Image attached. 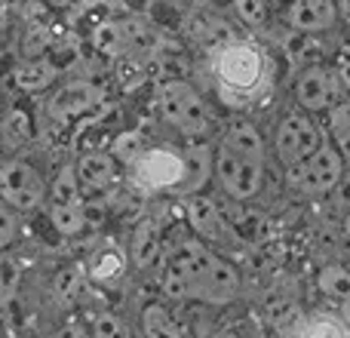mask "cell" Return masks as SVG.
Returning a JSON list of instances; mask_svg holds the SVG:
<instances>
[{
    "instance_id": "6da1fadb",
    "label": "cell",
    "mask_w": 350,
    "mask_h": 338,
    "mask_svg": "<svg viewBox=\"0 0 350 338\" xmlns=\"http://www.w3.org/2000/svg\"><path fill=\"white\" fill-rule=\"evenodd\" d=\"M160 283L170 298L187 302H230L240 289V274L230 261L215 255L200 237H181L175 246L163 249Z\"/></svg>"
},
{
    "instance_id": "7a4b0ae2",
    "label": "cell",
    "mask_w": 350,
    "mask_h": 338,
    "mask_svg": "<svg viewBox=\"0 0 350 338\" xmlns=\"http://www.w3.org/2000/svg\"><path fill=\"white\" fill-rule=\"evenodd\" d=\"M212 172V154L206 148L151 145L126 166L129 185L151 194H187L206 185Z\"/></svg>"
},
{
    "instance_id": "3957f363",
    "label": "cell",
    "mask_w": 350,
    "mask_h": 338,
    "mask_svg": "<svg viewBox=\"0 0 350 338\" xmlns=\"http://www.w3.org/2000/svg\"><path fill=\"white\" fill-rule=\"evenodd\" d=\"M212 74L221 99L234 108H246L261 99L273 80V68L265 49L246 40H234L218 49L212 59Z\"/></svg>"
},
{
    "instance_id": "277c9868",
    "label": "cell",
    "mask_w": 350,
    "mask_h": 338,
    "mask_svg": "<svg viewBox=\"0 0 350 338\" xmlns=\"http://www.w3.org/2000/svg\"><path fill=\"white\" fill-rule=\"evenodd\" d=\"M157 108H160V117L185 135H206L212 127L209 105L185 80H166V83H160Z\"/></svg>"
},
{
    "instance_id": "5b68a950",
    "label": "cell",
    "mask_w": 350,
    "mask_h": 338,
    "mask_svg": "<svg viewBox=\"0 0 350 338\" xmlns=\"http://www.w3.org/2000/svg\"><path fill=\"white\" fill-rule=\"evenodd\" d=\"M46 191H49V222H53V228L62 237L80 234L86 228V203H83V187L77 181L74 164L62 166Z\"/></svg>"
},
{
    "instance_id": "8992f818",
    "label": "cell",
    "mask_w": 350,
    "mask_h": 338,
    "mask_svg": "<svg viewBox=\"0 0 350 338\" xmlns=\"http://www.w3.org/2000/svg\"><path fill=\"white\" fill-rule=\"evenodd\" d=\"M341 175H345V160L335 151V145L326 142L308 160L286 169V181L298 194H329L332 187H338Z\"/></svg>"
},
{
    "instance_id": "52a82bcc",
    "label": "cell",
    "mask_w": 350,
    "mask_h": 338,
    "mask_svg": "<svg viewBox=\"0 0 350 338\" xmlns=\"http://www.w3.org/2000/svg\"><path fill=\"white\" fill-rule=\"evenodd\" d=\"M212 172H215L218 185L224 187V194L234 200H252L265 185V166L240 157V154L228 151L221 145L212 154Z\"/></svg>"
},
{
    "instance_id": "ba28073f",
    "label": "cell",
    "mask_w": 350,
    "mask_h": 338,
    "mask_svg": "<svg viewBox=\"0 0 350 338\" xmlns=\"http://www.w3.org/2000/svg\"><path fill=\"white\" fill-rule=\"evenodd\" d=\"M0 197L10 209L31 212L43 203L46 197V185H43L40 172L25 160H10L0 169Z\"/></svg>"
},
{
    "instance_id": "9c48e42d",
    "label": "cell",
    "mask_w": 350,
    "mask_h": 338,
    "mask_svg": "<svg viewBox=\"0 0 350 338\" xmlns=\"http://www.w3.org/2000/svg\"><path fill=\"white\" fill-rule=\"evenodd\" d=\"M320 145H323V135L308 114L295 111V114L283 117V123L277 127V157L286 169L308 160L314 151H320Z\"/></svg>"
},
{
    "instance_id": "30bf717a",
    "label": "cell",
    "mask_w": 350,
    "mask_h": 338,
    "mask_svg": "<svg viewBox=\"0 0 350 338\" xmlns=\"http://www.w3.org/2000/svg\"><path fill=\"white\" fill-rule=\"evenodd\" d=\"M102 102H105V90L96 86L92 80H68L65 86H59L53 92L46 111L55 120H71V117H80L86 111L98 108Z\"/></svg>"
},
{
    "instance_id": "8fae6325",
    "label": "cell",
    "mask_w": 350,
    "mask_h": 338,
    "mask_svg": "<svg viewBox=\"0 0 350 338\" xmlns=\"http://www.w3.org/2000/svg\"><path fill=\"white\" fill-rule=\"evenodd\" d=\"M338 83L326 65H308L295 80V102L304 111H326L332 108Z\"/></svg>"
},
{
    "instance_id": "7c38bea8",
    "label": "cell",
    "mask_w": 350,
    "mask_h": 338,
    "mask_svg": "<svg viewBox=\"0 0 350 338\" xmlns=\"http://www.w3.org/2000/svg\"><path fill=\"white\" fill-rule=\"evenodd\" d=\"M286 22H289L298 34L329 31L338 22V6H335V0H289Z\"/></svg>"
},
{
    "instance_id": "4fadbf2b",
    "label": "cell",
    "mask_w": 350,
    "mask_h": 338,
    "mask_svg": "<svg viewBox=\"0 0 350 338\" xmlns=\"http://www.w3.org/2000/svg\"><path fill=\"white\" fill-rule=\"evenodd\" d=\"M187 222H191L193 234H197L203 243L206 240L221 243V240H230V237H234L224 212L218 209L209 197H193L191 203H187Z\"/></svg>"
},
{
    "instance_id": "5bb4252c",
    "label": "cell",
    "mask_w": 350,
    "mask_h": 338,
    "mask_svg": "<svg viewBox=\"0 0 350 338\" xmlns=\"http://www.w3.org/2000/svg\"><path fill=\"white\" fill-rule=\"evenodd\" d=\"M77 169V181L83 191H105L114 185L117 179V160L108 151H90L74 164Z\"/></svg>"
},
{
    "instance_id": "9a60e30c",
    "label": "cell",
    "mask_w": 350,
    "mask_h": 338,
    "mask_svg": "<svg viewBox=\"0 0 350 338\" xmlns=\"http://www.w3.org/2000/svg\"><path fill=\"white\" fill-rule=\"evenodd\" d=\"M129 255H133L135 268L160 265V259H163V228H160L157 218H145V222L133 231Z\"/></svg>"
},
{
    "instance_id": "2e32d148",
    "label": "cell",
    "mask_w": 350,
    "mask_h": 338,
    "mask_svg": "<svg viewBox=\"0 0 350 338\" xmlns=\"http://www.w3.org/2000/svg\"><path fill=\"white\" fill-rule=\"evenodd\" d=\"M221 148H228V151L240 154L246 160H255V164H265V139H261V133L249 120L230 123L221 133Z\"/></svg>"
},
{
    "instance_id": "e0dca14e",
    "label": "cell",
    "mask_w": 350,
    "mask_h": 338,
    "mask_svg": "<svg viewBox=\"0 0 350 338\" xmlns=\"http://www.w3.org/2000/svg\"><path fill=\"white\" fill-rule=\"evenodd\" d=\"M123 274H126V255H123L117 246L98 249V252L90 259V268H86V277L96 280V283H102V286L120 283Z\"/></svg>"
},
{
    "instance_id": "ac0fdd59",
    "label": "cell",
    "mask_w": 350,
    "mask_h": 338,
    "mask_svg": "<svg viewBox=\"0 0 350 338\" xmlns=\"http://www.w3.org/2000/svg\"><path fill=\"white\" fill-rule=\"evenodd\" d=\"M12 80L22 92H43L46 86H53L55 80V65L49 59H25L22 65H16L12 71Z\"/></svg>"
},
{
    "instance_id": "d6986e66",
    "label": "cell",
    "mask_w": 350,
    "mask_h": 338,
    "mask_svg": "<svg viewBox=\"0 0 350 338\" xmlns=\"http://www.w3.org/2000/svg\"><path fill=\"white\" fill-rule=\"evenodd\" d=\"M86 280L90 277H86L83 268H77V265L62 268L53 277V298L59 304H77V298L83 296V289H86Z\"/></svg>"
},
{
    "instance_id": "ffe728a7",
    "label": "cell",
    "mask_w": 350,
    "mask_h": 338,
    "mask_svg": "<svg viewBox=\"0 0 350 338\" xmlns=\"http://www.w3.org/2000/svg\"><path fill=\"white\" fill-rule=\"evenodd\" d=\"M142 335L145 338H181V329L163 304H148L142 311Z\"/></svg>"
},
{
    "instance_id": "44dd1931",
    "label": "cell",
    "mask_w": 350,
    "mask_h": 338,
    "mask_svg": "<svg viewBox=\"0 0 350 338\" xmlns=\"http://www.w3.org/2000/svg\"><path fill=\"white\" fill-rule=\"evenodd\" d=\"M317 286H320V292L329 298L332 304H345L350 298V268H341V265H329L320 271V277H317Z\"/></svg>"
},
{
    "instance_id": "7402d4cb",
    "label": "cell",
    "mask_w": 350,
    "mask_h": 338,
    "mask_svg": "<svg viewBox=\"0 0 350 338\" xmlns=\"http://www.w3.org/2000/svg\"><path fill=\"white\" fill-rule=\"evenodd\" d=\"M0 135L10 148H22L34 139V127H31V117L22 108H12L0 117Z\"/></svg>"
},
{
    "instance_id": "603a6c76",
    "label": "cell",
    "mask_w": 350,
    "mask_h": 338,
    "mask_svg": "<svg viewBox=\"0 0 350 338\" xmlns=\"http://www.w3.org/2000/svg\"><path fill=\"white\" fill-rule=\"evenodd\" d=\"M329 133L332 145L341 154V160L350 164V102H338L329 108Z\"/></svg>"
},
{
    "instance_id": "cb8c5ba5",
    "label": "cell",
    "mask_w": 350,
    "mask_h": 338,
    "mask_svg": "<svg viewBox=\"0 0 350 338\" xmlns=\"http://www.w3.org/2000/svg\"><path fill=\"white\" fill-rule=\"evenodd\" d=\"M126 53L117 59L114 71H117V80H120L123 90H135V86H142L148 80V68H145V59H142V55H135V53L126 55Z\"/></svg>"
},
{
    "instance_id": "d4e9b609",
    "label": "cell",
    "mask_w": 350,
    "mask_h": 338,
    "mask_svg": "<svg viewBox=\"0 0 350 338\" xmlns=\"http://www.w3.org/2000/svg\"><path fill=\"white\" fill-rule=\"evenodd\" d=\"M298 338H350V329L338 317H317L298 333Z\"/></svg>"
},
{
    "instance_id": "484cf974",
    "label": "cell",
    "mask_w": 350,
    "mask_h": 338,
    "mask_svg": "<svg viewBox=\"0 0 350 338\" xmlns=\"http://www.w3.org/2000/svg\"><path fill=\"white\" fill-rule=\"evenodd\" d=\"M96 47L102 49L105 55L111 59H120L126 53V43H123V34H120V25L117 22H105L96 28Z\"/></svg>"
},
{
    "instance_id": "4316f807",
    "label": "cell",
    "mask_w": 350,
    "mask_h": 338,
    "mask_svg": "<svg viewBox=\"0 0 350 338\" xmlns=\"http://www.w3.org/2000/svg\"><path fill=\"white\" fill-rule=\"evenodd\" d=\"M18 280H22V271H18L16 259L0 255V308H6L12 302V296L18 289Z\"/></svg>"
},
{
    "instance_id": "83f0119b",
    "label": "cell",
    "mask_w": 350,
    "mask_h": 338,
    "mask_svg": "<svg viewBox=\"0 0 350 338\" xmlns=\"http://www.w3.org/2000/svg\"><path fill=\"white\" fill-rule=\"evenodd\" d=\"M92 338H133L129 335V326L111 311H102V314L92 317Z\"/></svg>"
},
{
    "instance_id": "f1b7e54d",
    "label": "cell",
    "mask_w": 350,
    "mask_h": 338,
    "mask_svg": "<svg viewBox=\"0 0 350 338\" xmlns=\"http://www.w3.org/2000/svg\"><path fill=\"white\" fill-rule=\"evenodd\" d=\"M289 55H292L295 62H301L304 68H308V65H320L323 47L314 40V37L301 34V37H292V43H289Z\"/></svg>"
},
{
    "instance_id": "f546056e",
    "label": "cell",
    "mask_w": 350,
    "mask_h": 338,
    "mask_svg": "<svg viewBox=\"0 0 350 338\" xmlns=\"http://www.w3.org/2000/svg\"><path fill=\"white\" fill-rule=\"evenodd\" d=\"M234 12L243 25L249 28H258L267 18V0H234Z\"/></svg>"
},
{
    "instance_id": "4dcf8cb0",
    "label": "cell",
    "mask_w": 350,
    "mask_h": 338,
    "mask_svg": "<svg viewBox=\"0 0 350 338\" xmlns=\"http://www.w3.org/2000/svg\"><path fill=\"white\" fill-rule=\"evenodd\" d=\"M145 148H148V145H145V139H142L139 133H126V135H120V139H117V145H114V151H111V157L129 166L142 151H145Z\"/></svg>"
},
{
    "instance_id": "1f68e13d",
    "label": "cell",
    "mask_w": 350,
    "mask_h": 338,
    "mask_svg": "<svg viewBox=\"0 0 350 338\" xmlns=\"http://www.w3.org/2000/svg\"><path fill=\"white\" fill-rule=\"evenodd\" d=\"M18 216L10 209V206H0V252H3L6 246H12L18 237Z\"/></svg>"
},
{
    "instance_id": "d6a6232c",
    "label": "cell",
    "mask_w": 350,
    "mask_h": 338,
    "mask_svg": "<svg viewBox=\"0 0 350 338\" xmlns=\"http://www.w3.org/2000/svg\"><path fill=\"white\" fill-rule=\"evenodd\" d=\"M53 338H92V333L83 326V323H68V326H62Z\"/></svg>"
},
{
    "instance_id": "836d02e7",
    "label": "cell",
    "mask_w": 350,
    "mask_h": 338,
    "mask_svg": "<svg viewBox=\"0 0 350 338\" xmlns=\"http://www.w3.org/2000/svg\"><path fill=\"white\" fill-rule=\"evenodd\" d=\"M338 77H341V83L350 90V43L338 53Z\"/></svg>"
},
{
    "instance_id": "e575fe53",
    "label": "cell",
    "mask_w": 350,
    "mask_h": 338,
    "mask_svg": "<svg viewBox=\"0 0 350 338\" xmlns=\"http://www.w3.org/2000/svg\"><path fill=\"white\" fill-rule=\"evenodd\" d=\"M6 28H10V12H6V6H0V53L6 47Z\"/></svg>"
},
{
    "instance_id": "d590c367",
    "label": "cell",
    "mask_w": 350,
    "mask_h": 338,
    "mask_svg": "<svg viewBox=\"0 0 350 338\" xmlns=\"http://www.w3.org/2000/svg\"><path fill=\"white\" fill-rule=\"evenodd\" d=\"M338 311H341V323H345V326L350 329V298H347V302H345V304H341V308H338Z\"/></svg>"
},
{
    "instance_id": "8d00e7d4",
    "label": "cell",
    "mask_w": 350,
    "mask_h": 338,
    "mask_svg": "<svg viewBox=\"0 0 350 338\" xmlns=\"http://www.w3.org/2000/svg\"><path fill=\"white\" fill-rule=\"evenodd\" d=\"M345 237H347V243H350V212H347V218H345Z\"/></svg>"
},
{
    "instance_id": "74e56055",
    "label": "cell",
    "mask_w": 350,
    "mask_h": 338,
    "mask_svg": "<svg viewBox=\"0 0 350 338\" xmlns=\"http://www.w3.org/2000/svg\"><path fill=\"white\" fill-rule=\"evenodd\" d=\"M212 338H240V335H234V333H215Z\"/></svg>"
},
{
    "instance_id": "f35d334b",
    "label": "cell",
    "mask_w": 350,
    "mask_h": 338,
    "mask_svg": "<svg viewBox=\"0 0 350 338\" xmlns=\"http://www.w3.org/2000/svg\"><path fill=\"white\" fill-rule=\"evenodd\" d=\"M12 3V0H0V6H10Z\"/></svg>"
},
{
    "instance_id": "ab89813d",
    "label": "cell",
    "mask_w": 350,
    "mask_h": 338,
    "mask_svg": "<svg viewBox=\"0 0 350 338\" xmlns=\"http://www.w3.org/2000/svg\"><path fill=\"white\" fill-rule=\"evenodd\" d=\"M0 99H3V86H0ZM0 117H3V114H0Z\"/></svg>"
}]
</instances>
